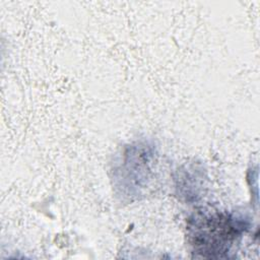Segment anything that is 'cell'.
I'll use <instances>...</instances> for the list:
<instances>
[{"instance_id": "1", "label": "cell", "mask_w": 260, "mask_h": 260, "mask_svg": "<svg viewBox=\"0 0 260 260\" xmlns=\"http://www.w3.org/2000/svg\"><path fill=\"white\" fill-rule=\"evenodd\" d=\"M245 224L224 212L196 214L189 220V241L203 258H221L245 230Z\"/></svg>"}]
</instances>
